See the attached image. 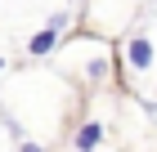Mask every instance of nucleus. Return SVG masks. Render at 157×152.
<instances>
[{"mask_svg": "<svg viewBox=\"0 0 157 152\" xmlns=\"http://www.w3.org/2000/svg\"><path fill=\"white\" fill-rule=\"evenodd\" d=\"M0 67H5V58H0Z\"/></svg>", "mask_w": 157, "mask_h": 152, "instance_id": "20e7f679", "label": "nucleus"}, {"mask_svg": "<svg viewBox=\"0 0 157 152\" xmlns=\"http://www.w3.org/2000/svg\"><path fill=\"white\" fill-rule=\"evenodd\" d=\"M59 27H63V13H59V18H49V27H45V32H36V36H32L27 54H36V58H40V54H49V49L59 45Z\"/></svg>", "mask_w": 157, "mask_h": 152, "instance_id": "f257e3e1", "label": "nucleus"}, {"mask_svg": "<svg viewBox=\"0 0 157 152\" xmlns=\"http://www.w3.org/2000/svg\"><path fill=\"white\" fill-rule=\"evenodd\" d=\"M99 139H103V130H99V125L76 130V148H99Z\"/></svg>", "mask_w": 157, "mask_h": 152, "instance_id": "7ed1b4c3", "label": "nucleus"}, {"mask_svg": "<svg viewBox=\"0 0 157 152\" xmlns=\"http://www.w3.org/2000/svg\"><path fill=\"white\" fill-rule=\"evenodd\" d=\"M126 54H130V63H135V67H139V72H144V67H153V45H148L144 36H135Z\"/></svg>", "mask_w": 157, "mask_h": 152, "instance_id": "f03ea898", "label": "nucleus"}]
</instances>
